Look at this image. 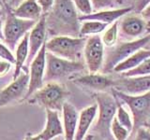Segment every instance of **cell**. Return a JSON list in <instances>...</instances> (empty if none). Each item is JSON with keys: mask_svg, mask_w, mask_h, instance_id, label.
I'll use <instances>...</instances> for the list:
<instances>
[{"mask_svg": "<svg viewBox=\"0 0 150 140\" xmlns=\"http://www.w3.org/2000/svg\"><path fill=\"white\" fill-rule=\"evenodd\" d=\"M46 22H50L53 29L72 36H80V22L77 9L72 0H55L51 15Z\"/></svg>", "mask_w": 150, "mask_h": 140, "instance_id": "cell-1", "label": "cell"}, {"mask_svg": "<svg viewBox=\"0 0 150 140\" xmlns=\"http://www.w3.org/2000/svg\"><path fill=\"white\" fill-rule=\"evenodd\" d=\"M111 92L122 105L129 108L134 124L132 133L140 127L150 129V91L139 95H130L115 89H112Z\"/></svg>", "mask_w": 150, "mask_h": 140, "instance_id": "cell-2", "label": "cell"}, {"mask_svg": "<svg viewBox=\"0 0 150 140\" xmlns=\"http://www.w3.org/2000/svg\"><path fill=\"white\" fill-rule=\"evenodd\" d=\"M86 39L84 36H56L46 42V50L60 58L83 62Z\"/></svg>", "mask_w": 150, "mask_h": 140, "instance_id": "cell-3", "label": "cell"}, {"mask_svg": "<svg viewBox=\"0 0 150 140\" xmlns=\"http://www.w3.org/2000/svg\"><path fill=\"white\" fill-rule=\"evenodd\" d=\"M98 104V120L93 131L105 140H115L111 133V125L115 118L118 100L108 92H98L96 94Z\"/></svg>", "mask_w": 150, "mask_h": 140, "instance_id": "cell-4", "label": "cell"}, {"mask_svg": "<svg viewBox=\"0 0 150 140\" xmlns=\"http://www.w3.org/2000/svg\"><path fill=\"white\" fill-rule=\"evenodd\" d=\"M150 43V35L145 36L142 38L124 41L121 43L115 44L112 48H108L104 56V63L101 72L105 74L107 72L114 71L115 67L128 59L136 51L144 48Z\"/></svg>", "mask_w": 150, "mask_h": 140, "instance_id": "cell-5", "label": "cell"}, {"mask_svg": "<svg viewBox=\"0 0 150 140\" xmlns=\"http://www.w3.org/2000/svg\"><path fill=\"white\" fill-rule=\"evenodd\" d=\"M67 96V90L61 84L52 81L47 82L40 90L28 98L30 104H37L45 109L62 111V107Z\"/></svg>", "mask_w": 150, "mask_h": 140, "instance_id": "cell-6", "label": "cell"}, {"mask_svg": "<svg viewBox=\"0 0 150 140\" xmlns=\"http://www.w3.org/2000/svg\"><path fill=\"white\" fill-rule=\"evenodd\" d=\"M84 62H73L60 58L47 51L46 53V71L44 81L52 82L68 78L84 70Z\"/></svg>", "mask_w": 150, "mask_h": 140, "instance_id": "cell-7", "label": "cell"}, {"mask_svg": "<svg viewBox=\"0 0 150 140\" xmlns=\"http://www.w3.org/2000/svg\"><path fill=\"white\" fill-rule=\"evenodd\" d=\"M37 21L23 20L14 16L12 12H8L4 23V40L7 46L12 51H15L17 46L23 37L29 33L36 25Z\"/></svg>", "mask_w": 150, "mask_h": 140, "instance_id": "cell-8", "label": "cell"}, {"mask_svg": "<svg viewBox=\"0 0 150 140\" xmlns=\"http://www.w3.org/2000/svg\"><path fill=\"white\" fill-rule=\"evenodd\" d=\"M118 29L121 36L128 41L142 38L150 35V22L137 13H128L118 21Z\"/></svg>", "mask_w": 150, "mask_h": 140, "instance_id": "cell-9", "label": "cell"}, {"mask_svg": "<svg viewBox=\"0 0 150 140\" xmlns=\"http://www.w3.org/2000/svg\"><path fill=\"white\" fill-rule=\"evenodd\" d=\"M105 46L102 43L100 35L87 37L83 50V60L90 74L101 71L105 56Z\"/></svg>", "mask_w": 150, "mask_h": 140, "instance_id": "cell-10", "label": "cell"}, {"mask_svg": "<svg viewBox=\"0 0 150 140\" xmlns=\"http://www.w3.org/2000/svg\"><path fill=\"white\" fill-rule=\"evenodd\" d=\"M46 43L42 46L39 53L29 65V86L25 99H28L32 94L44 85V76L46 71Z\"/></svg>", "mask_w": 150, "mask_h": 140, "instance_id": "cell-11", "label": "cell"}, {"mask_svg": "<svg viewBox=\"0 0 150 140\" xmlns=\"http://www.w3.org/2000/svg\"><path fill=\"white\" fill-rule=\"evenodd\" d=\"M29 86V73L23 71L17 78L13 79L7 87L0 92V106H6L8 103L25 97Z\"/></svg>", "mask_w": 150, "mask_h": 140, "instance_id": "cell-12", "label": "cell"}, {"mask_svg": "<svg viewBox=\"0 0 150 140\" xmlns=\"http://www.w3.org/2000/svg\"><path fill=\"white\" fill-rule=\"evenodd\" d=\"M46 34H47V22L45 15L42 16L36 25L32 28V30L29 32V54L27 58V66H29L31 62L39 53V51L46 43Z\"/></svg>", "mask_w": 150, "mask_h": 140, "instance_id": "cell-13", "label": "cell"}, {"mask_svg": "<svg viewBox=\"0 0 150 140\" xmlns=\"http://www.w3.org/2000/svg\"><path fill=\"white\" fill-rule=\"evenodd\" d=\"M130 95L143 94L150 91V75L141 77L123 78L116 80L115 87L112 88Z\"/></svg>", "mask_w": 150, "mask_h": 140, "instance_id": "cell-14", "label": "cell"}, {"mask_svg": "<svg viewBox=\"0 0 150 140\" xmlns=\"http://www.w3.org/2000/svg\"><path fill=\"white\" fill-rule=\"evenodd\" d=\"M79 86L84 87L92 91H96L98 92H103L108 89H112L115 87L116 80H114L111 78L105 76L103 74H87L84 76L76 78L73 81Z\"/></svg>", "mask_w": 150, "mask_h": 140, "instance_id": "cell-15", "label": "cell"}, {"mask_svg": "<svg viewBox=\"0 0 150 140\" xmlns=\"http://www.w3.org/2000/svg\"><path fill=\"white\" fill-rule=\"evenodd\" d=\"M133 11V7H125V8H118L114 9H106V10H100L93 12L89 15H80L79 21H97L103 23H107L108 25L112 24L115 22L120 20V19L127 15L128 13Z\"/></svg>", "mask_w": 150, "mask_h": 140, "instance_id": "cell-16", "label": "cell"}, {"mask_svg": "<svg viewBox=\"0 0 150 140\" xmlns=\"http://www.w3.org/2000/svg\"><path fill=\"white\" fill-rule=\"evenodd\" d=\"M79 112L76 107L70 103L65 102L62 107L63 128H64V140H74L76 134Z\"/></svg>", "mask_w": 150, "mask_h": 140, "instance_id": "cell-17", "label": "cell"}, {"mask_svg": "<svg viewBox=\"0 0 150 140\" xmlns=\"http://www.w3.org/2000/svg\"><path fill=\"white\" fill-rule=\"evenodd\" d=\"M46 110V123L43 130L40 135L41 140H53L61 135H64L63 123H61L58 111L45 109Z\"/></svg>", "mask_w": 150, "mask_h": 140, "instance_id": "cell-18", "label": "cell"}, {"mask_svg": "<svg viewBox=\"0 0 150 140\" xmlns=\"http://www.w3.org/2000/svg\"><path fill=\"white\" fill-rule=\"evenodd\" d=\"M98 104L95 103L83 108L79 114V120L76 134H75L74 140H84L88 133L89 129L91 128L93 123L95 121L98 115Z\"/></svg>", "mask_w": 150, "mask_h": 140, "instance_id": "cell-19", "label": "cell"}, {"mask_svg": "<svg viewBox=\"0 0 150 140\" xmlns=\"http://www.w3.org/2000/svg\"><path fill=\"white\" fill-rule=\"evenodd\" d=\"M14 16L23 20L39 21L42 17V8L38 0H25L11 11Z\"/></svg>", "mask_w": 150, "mask_h": 140, "instance_id": "cell-20", "label": "cell"}, {"mask_svg": "<svg viewBox=\"0 0 150 140\" xmlns=\"http://www.w3.org/2000/svg\"><path fill=\"white\" fill-rule=\"evenodd\" d=\"M150 57V49H141L133 53L128 59H126L122 63L115 67L114 71L115 73H125L127 71L137 67L140 64H142L144 60H146Z\"/></svg>", "mask_w": 150, "mask_h": 140, "instance_id": "cell-21", "label": "cell"}, {"mask_svg": "<svg viewBox=\"0 0 150 140\" xmlns=\"http://www.w3.org/2000/svg\"><path fill=\"white\" fill-rule=\"evenodd\" d=\"M29 33L23 37V39L19 42L17 48L15 50V69H14L13 79L17 78L20 74L23 72V65L26 63L28 54H29Z\"/></svg>", "mask_w": 150, "mask_h": 140, "instance_id": "cell-22", "label": "cell"}, {"mask_svg": "<svg viewBox=\"0 0 150 140\" xmlns=\"http://www.w3.org/2000/svg\"><path fill=\"white\" fill-rule=\"evenodd\" d=\"M109 26L107 23H103L97 21H84L82 22L81 28H80V36H95L103 33L107 27Z\"/></svg>", "mask_w": 150, "mask_h": 140, "instance_id": "cell-23", "label": "cell"}, {"mask_svg": "<svg viewBox=\"0 0 150 140\" xmlns=\"http://www.w3.org/2000/svg\"><path fill=\"white\" fill-rule=\"evenodd\" d=\"M118 21L110 24L107 27V29L103 32L102 36H100L102 43L104 44L106 48H112V47H114L117 43V39H118L119 35Z\"/></svg>", "mask_w": 150, "mask_h": 140, "instance_id": "cell-24", "label": "cell"}, {"mask_svg": "<svg viewBox=\"0 0 150 140\" xmlns=\"http://www.w3.org/2000/svg\"><path fill=\"white\" fill-rule=\"evenodd\" d=\"M115 118H116L117 120H118V123L122 126H124V127L127 130H129L130 133L133 132L134 124H133L132 116L129 115L128 110L125 108V107L123 106V105H122L120 102L118 103V106H117V110H116Z\"/></svg>", "mask_w": 150, "mask_h": 140, "instance_id": "cell-25", "label": "cell"}, {"mask_svg": "<svg viewBox=\"0 0 150 140\" xmlns=\"http://www.w3.org/2000/svg\"><path fill=\"white\" fill-rule=\"evenodd\" d=\"M150 75V57L144 60L142 64H140L137 67L122 73L123 78H132V77H141Z\"/></svg>", "mask_w": 150, "mask_h": 140, "instance_id": "cell-26", "label": "cell"}, {"mask_svg": "<svg viewBox=\"0 0 150 140\" xmlns=\"http://www.w3.org/2000/svg\"><path fill=\"white\" fill-rule=\"evenodd\" d=\"M111 133L115 140H127L129 138L130 132L127 130L124 126H122L116 118L114 119L111 125Z\"/></svg>", "mask_w": 150, "mask_h": 140, "instance_id": "cell-27", "label": "cell"}, {"mask_svg": "<svg viewBox=\"0 0 150 140\" xmlns=\"http://www.w3.org/2000/svg\"><path fill=\"white\" fill-rule=\"evenodd\" d=\"M90 1L94 12L106 10V9H114L118 6L115 0H90Z\"/></svg>", "mask_w": 150, "mask_h": 140, "instance_id": "cell-28", "label": "cell"}, {"mask_svg": "<svg viewBox=\"0 0 150 140\" xmlns=\"http://www.w3.org/2000/svg\"><path fill=\"white\" fill-rule=\"evenodd\" d=\"M72 2L77 11H79L82 15H89L94 12L90 0H72Z\"/></svg>", "mask_w": 150, "mask_h": 140, "instance_id": "cell-29", "label": "cell"}, {"mask_svg": "<svg viewBox=\"0 0 150 140\" xmlns=\"http://www.w3.org/2000/svg\"><path fill=\"white\" fill-rule=\"evenodd\" d=\"M0 58L11 62V64H15V56L13 55L12 50L1 42H0Z\"/></svg>", "mask_w": 150, "mask_h": 140, "instance_id": "cell-30", "label": "cell"}, {"mask_svg": "<svg viewBox=\"0 0 150 140\" xmlns=\"http://www.w3.org/2000/svg\"><path fill=\"white\" fill-rule=\"evenodd\" d=\"M134 140H150V129L146 127H140L135 131Z\"/></svg>", "mask_w": 150, "mask_h": 140, "instance_id": "cell-31", "label": "cell"}, {"mask_svg": "<svg viewBox=\"0 0 150 140\" xmlns=\"http://www.w3.org/2000/svg\"><path fill=\"white\" fill-rule=\"evenodd\" d=\"M54 1L55 0H38V3L41 7L42 12H43L44 15L52 10V8H53L54 5Z\"/></svg>", "mask_w": 150, "mask_h": 140, "instance_id": "cell-32", "label": "cell"}, {"mask_svg": "<svg viewBox=\"0 0 150 140\" xmlns=\"http://www.w3.org/2000/svg\"><path fill=\"white\" fill-rule=\"evenodd\" d=\"M11 62H8L6 60H0V78H3L8 74L11 68Z\"/></svg>", "mask_w": 150, "mask_h": 140, "instance_id": "cell-33", "label": "cell"}, {"mask_svg": "<svg viewBox=\"0 0 150 140\" xmlns=\"http://www.w3.org/2000/svg\"><path fill=\"white\" fill-rule=\"evenodd\" d=\"M150 4V0H135L134 6H133V11L134 13H141V11Z\"/></svg>", "mask_w": 150, "mask_h": 140, "instance_id": "cell-34", "label": "cell"}, {"mask_svg": "<svg viewBox=\"0 0 150 140\" xmlns=\"http://www.w3.org/2000/svg\"><path fill=\"white\" fill-rule=\"evenodd\" d=\"M140 15L142 16L145 21H147L150 22V4L147 5L142 11H141Z\"/></svg>", "mask_w": 150, "mask_h": 140, "instance_id": "cell-35", "label": "cell"}, {"mask_svg": "<svg viewBox=\"0 0 150 140\" xmlns=\"http://www.w3.org/2000/svg\"><path fill=\"white\" fill-rule=\"evenodd\" d=\"M23 140H41L40 134H27Z\"/></svg>", "mask_w": 150, "mask_h": 140, "instance_id": "cell-36", "label": "cell"}, {"mask_svg": "<svg viewBox=\"0 0 150 140\" xmlns=\"http://www.w3.org/2000/svg\"><path fill=\"white\" fill-rule=\"evenodd\" d=\"M23 1H25V0H11V2L8 3V5L13 9V8H15L16 7H18L19 5H20Z\"/></svg>", "mask_w": 150, "mask_h": 140, "instance_id": "cell-37", "label": "cell"}, {"mask_svg": "<svg viewBox=\"0 0 150 140\" xmlns=\"http://www.w3.org/2000/svg\"><path fill=\"white\" fill-rule=\"evenodd\" d=\"M3 29H4V25H3V20L2 18L0 19V39L1 40H4V32H3Z\"/></svg>", "mask_w": 150, "mask_h": 140, "instance_id": "cell-38", "label": "cell"}, {"mask_svg": "<svg viewBox=\"0 0 150 140\" xmlns=\"http://www.w3.org/2000/svg\"><path fill=\"white\" fill-rule=\"evenodd\" d=\"M3 16H4V10H3V8H1V5H0V19H1Z\"/></svg>", "mask_w": 150, "mask_h": 140, "instance_id": "cell-39", "label": "cell"}, {"mask_svg": "<svg viewBox=\"0 0 150 140\" xmlns=\"http://www.w3.org/2000/svg\"><path fill=\"white\" fill-rule=\"evenodd\" d=\"M116 3L118 4V6H120V5H123L124 2H125V0H115Z\"/></svg>", "mask_w": 150, "mask_h": 140, "instance_id": "cell-40", "label": "cell"}, {"mask_svg": "<svg viewBox=\"0 0 150 140\" xmlns=\"http://www.w3.org/2000/svg\"><path fill=\"white\" fill-rule=\"evenodd\" d=\"M9 2H11V0H2L3 4H8Z\"/></svg>", "mask_w": 150, "mask_h": 140, "instance_id": "cell-41", "label": "cell"}, {"mask_svg": "<svg viewBox=\"0 0 150 140\" xmlns=\"http://www.w3.org/2000/svg\"><path fill=\"white\" fill-rule=\"evenodd\" d=\"M0 5H1V6L3 5V3H2V0H0Z\"/></svg>", "mask_w": 150, "mask_h": 140, "instance_id": "cell-42", "label": "cell"}]
</instances>
